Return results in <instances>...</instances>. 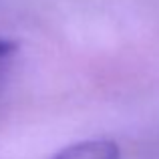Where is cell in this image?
I'll list each match as a JSON object with an SVG mask.
<instances>
[{"label": "cell", "mask_w": 159, "mask_h": 159, "mask_svg": "<svg viewBox=\"0 0 159 159\" xmlns=\"http://www.w3.org/2000/svg\"><path fill=\"white\" fill-rule=\"evenodd\" d=\"M48 159H121V149L109 139H87L62 147Z\"/></svg>", "instance_id": "cell-1"}, {"label": "cell", "mask_w": 159, "mask_h": 159, "mask_svg": "<svg viewBox=\"0 0 159 159\" xmlns=\"http://www.w3.org/2000/svg\"><path fill=\"white\" fill-rule=\"evenodd\" d=\"M14 51H16V43H12V40H8V39H0V58L12 54Z\"/></svg>", "instance_id": "cell-2"}]
</instances>
